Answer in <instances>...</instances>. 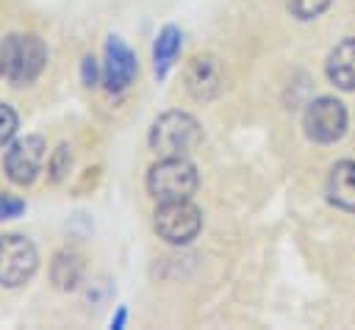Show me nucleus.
I'll return each mask as SVG.
<instances>
[{"instance_id": "16", "label": "nucleus", "mask_w": 355, "mask_h": 330, "mask_svg": "<svg viewBox=\"0 0 355 330\" xmlns=\"http://www.w3.org/2000/svg\"><path fill=\"white\" fill-rule=\"evenodd\" d=\"M25 214V200L8 191H0V219H17Z\"/></svg>"}, {"instance_id": "15", "label": "nucleus", "mask_w": 355, "mask_h": 330, "mask_svg": "<svg viewBox=\"0 0 355 330\" xmlns=\"http://www.w3.org/2000/svg\"><path fill=\"white\" fill-rule=\"evenodd\" d=\"M69 166H72V150H69L67 144H61V147L53 153V158H50V180L58 183V180L69 172Z\"/></svg>"}, {"instance_id": "12", "label": "nucleus", "mask_w": 355, "mask_h": 330, "mask_svg": "<svg viewBox=\"0 0 355 330\" xmlns=\"http://www.w3.org/2000/svg\"><path fill=\"white\" fill-rule=\"evenodd\" d=\"M183 47V31L178 25H164L153 42V72L158 80H164Z\"/></svg>"}, {"instance_id": "6", "label": "nucleus", "mask_w": 355, "mask_h": 330, "mask_svg": "<svg viewBox=\"0 0 355 330\" xmlns=\"http://www.w3.org/2000/svg\"><path fill=\"white\" fill-rule=\"evenodd\" d=\"M39 266V252L31 238L8 233L0 236V286L17 288L33 277Z\"/></svg>"}, {"instance_id": "7", "label": "nucleus", "mask_w": 355, "mask_h": 330, "mask_svg": "<svg viewBox=\"0 0 355 330\" xmlns=\"http://www.w3.org/2000/svg\"><path fill=\"white\" fill-rule=\"evenodd\" d=\"M42 161H44V139L42 136H25V139H17L6 150L3 166H6V175L11 183L28 186L36 180Z\"/></svg>"}, {"instance_id": "9", "label": "nucleus", "mask_w": 355, "mask_h": 330, "mask_svg": "<svg viewBox=\"0 0 355 330\" xmlns=\"http://www.w3.org/2000/svg\"><path fill=\"white\" fill-rule=\"evenodd\" d=\"M183 86L197 103L214 100L225 86V72L219 67V58L214 55H194L191 64L183 72Z\"/></svg>"}, {"instance_id": "14", "label": "nucleus", "mask_w": 355, "mask_h": 330, "mask_svg": "<svg viewBox=\"0 0 355 330\" xmlns=\"http://www.w3.org/2000/svg\"><path fill=\"white\" fill-rule=\"evenodd\" d=\"M330 3H333V0H286V8L291 11V17L308 22V19L322 17Z\"/></svg>"}, {"instance_id": "1", "label": "nucleus", "mask_w": 355, "mask_h": 330, "mask_svg": "<svg viewBox=\"0 0 355 330\" xmlns=\"http://www.w3.org/2000/svg\"><path fill=\"white\" fill-rule=\"evenodd\" d=\"M47 64V47L33 33H8L0 42V72L14 83L25 86L39 78Z\"/></svg>"}, {"instance_id": "18", "label": "nucleus", "mask_w": 355, "mask_h": 330, "mask_svg": "<svg viewBox=\"0 0 355 330\" xmlns=\"http://www.w3.org/2000/svg\"><path fill=\"white\" fill-rule=\"evenodd\" d=\"M80 80H83L86 86H97V80H100V69H97L94 55H83V61H80Z\"/></svg>"}, {"instance_id": "5", "label": "nucleus", "mask_w": 355, "mask_h": 330, "mask_svg": "<svg viewBox=\"0 0 355 330\" xmlns=\"http://www.w3.org/2000/svg\"><path fill=\"white\" fill-rule=\"evenodd\" d=\"M347 108L336 97H316L308 103L302 114V128L305 136L316 144H336L347 133Z\"/></svg>"}, {"instance_id": "19", "label": "nucleus", "mask_w": 355, "mask_h": 330, "mask_svg": "<svg viewBox=\"0 0 355 330\" xmlns=\"http://www.w3.org/2000/svg\"><path fill=\"white\" fill-rule=\"evenodd\" d=\"M125 316H128V311H125V308H119V311H116V316L111 319V327H114V330H119V327L125 324Z\"/></svg>"}, {"instance_id": "13", "label": "nucleus", "mask_w": 355, "mask_h": 330, "mask_svg": "<svg viewBox=\"0 0 355 330\" xmlns=\"http://www.w3.org/2000/svg\"><path fill=\"white\" fill-rule=\"evenodd\" d=\"M80 272H83V266H80L78 255H72V252H58V255L53 258L50 275H53V283H55L61 291L75 288V286L80 283Z\"/></svg>"}, {"instance_id": "2", "label": "nucleus", "mask_w": 355, "mask_h": 330, "mask_svg": "<svg viewBox=\"0 0 355 330\" xmlns=\"http://www.w3.org/2000/svg\"><path fill=\"white\" fill-rule=\"evenodd\" d=\"M197 169L186 155H166L147 169V194L158 202L189 200L197 191Z\"/></svg>"}, {"instance_id": "10", "label": "nucleus", "mask_w": 355, "mask_h": 330, "mask_svg": "<svg viewBox=\"0 0 355 330\" xmlns=\"http://www.w3.org/2000/svg\"><path fill=\"white\" fill-rule=\"evenodd\" d=\"M324 75L336 89L355 92V36L341 39L330 50V55L324 61Z\"/></svg>"}, {"instance_id": "11", "label": "nucleus", "mask_w": 355, "mask_h": 330, "mask_svg": "<svg viewBox=\"0 0 355 330\" xmlns=\"http://www.w3.org/2000/svg\"><path fill=\"white\" fill-rule=\"evenodd\" d=\"M324 194H327L330 205H336L347 214H355V161L344 158V161L333 164V169L327 175Z\"/></svg>"}, {"instance_id": "3", "label": "nucleus", "mask_w": 355, "mask_h": 330, "mask_svg": "<svg viewBox=\"0 0 355 330\" xmlns=\"http://www.w3.org/2000/svg\"><path fill=\"white\" fill-rule=\"evenodd\" d=\"M202 139L200 122L186 111H164L150 125V150L161 158L166 155H186L191 153Z\"/></svg>"}, {"instance_id": "8", "label": "nucleus", "mask_w": 355, "mask_h": 330, "mask_svg": "<svg viewBox=\"0 0 355 330\" xmlns=\"http://www.w3.org/2000/svg\"><path fill=\"white\" fill-rule=\"evenodd\" d=\"M139 75V61H136V53L125 44L122 36H108L105 42V61H103V80H105V89L111 94H119L125 92L133 78Z\"/></svg>"}, {"instance_id": "4", "label": "nucleus", "mask_w": 355, "mask_h": 330, "mask_svg": "<svg viewBox=\"0 0 355 330\" xmlns=\"http://www.w3.org/2000/svg\"><path fill=\"white\" fill-rule=\"evenodd\" d=\"M200 227H202V214L189 200L158 202V208L153 214V230L166 244H189L197 238Z\"/></svg>"}, {"instance_id": "17", "label": "nucleus", "mask_w": 355, "mask_h": 330, "mask_svg": "<svg viewBox=\"0 0 355 330\" xmlns=\"http://www.w3.org/2000/svg\"><path fill=\"white\" fill-rule=\"evenodd\" d=\"M14 133H17V114H14L11 105L0 103V147H3L6 141H11Z\"/></svg>"}]
</instances>
